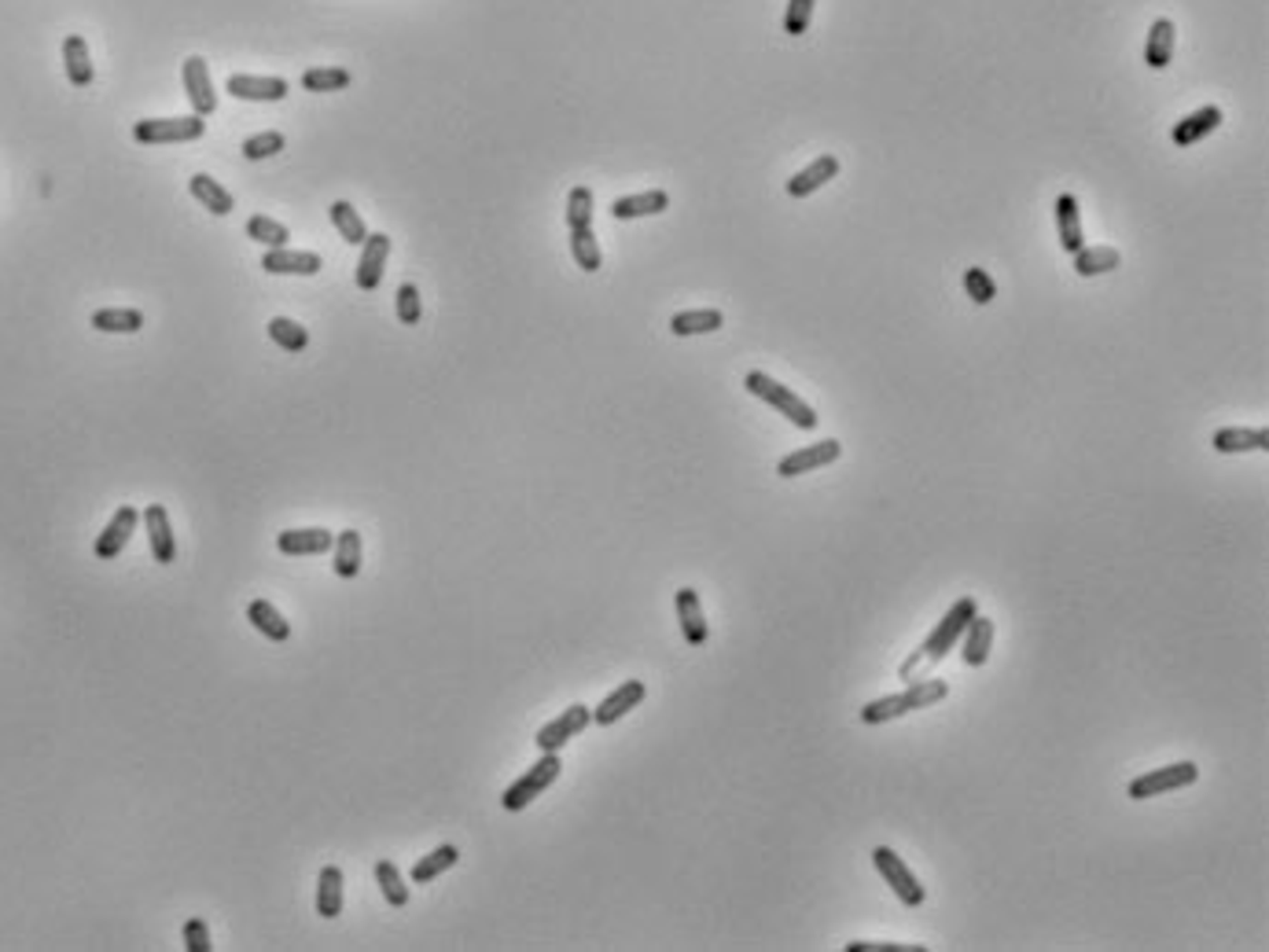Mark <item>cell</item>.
Segmentation results:
<instances>
[{"label":"cell","mask_w":1269,"mask_h":952,"mask_svg":"<svg viewBox=\"0 0 1269 952\" xmlns=\"http://www.w3.org/2000/svg\"><path fill=\"white\" fill-rule=\"evenodd\" d=\"M975 615H979V599H975V596H961V599H957V604H953L950 611L943 615V622H939V626H934L931 633H927V640H923V644L916 647V651L909 654V658H905L902 670H898V677H902L905 684L920 681V677L927 674L931 665H939L946 658V654H950L953 647H957V640L964 636V629H968V622Z\"/></svg>","instance_id":"1"},{"label":"cell","mask_w":1269,"mask_h":952,"mask_svg":"<svg viewBox=\"0 0 1269 952\" xmlns=\"http://www.w3.org/2000/svg\"><path fill=\"white\" fill-rule=\"evenodd\" d=\"M950 695V684L946 681H934V677H920V681L905 684V692L898 695H884V699H872L861 706V724H884V721H898L905 713L913 710H927L934 702H943Z\"/></svg>","instance_id":"2"},{"label":"cell","mask_w":1269,"mask_h":952,"mask_svg":"<svg viewBox=\"0 0 1269 952\" xmlns=\"http://www.w3.org/2000/svg\"><path fill=\"white\" fill-rule=\"evenodd\" d=\"M743 386H747L754 397H762L766 404H773V408H777L784 420H791L798 431H818L821 416L813 412V404L802 401L791 386L777 383V379L766 376V372H747V376H743Z\"/></svg>","instance_id":"3"},{"label":"cell","mask_w":1269,"mask_h":952,"mask_svg":"<svg viewBox=\"0 0 1269 952\" xmlns=\"http://www.w3.org/2000/svg\"><path fill=\"white\" fill-rule=\"evenodd\" d=\"M559 772H563V761H559V754L556 751L541 754V758L534 761V765H530V769L523 772V776L516 779V783H511V787L504 790V795H500V806L508 809V813H520V809H527L530 802L541 799V795H545V790L552 787V783H556Z\"/></svg>","instance_id":"4"},{"label":"cell","mask_w":1269,"mask_h":952,"mask_svg":"<svg viewBox=\"0 0 1269 952\" xmlns=\"http://www.w3.org/2000/svg\"><path fill=\"white\" fill-rule=\"evenodd\" d=\"M1196 779H1200V765H1196V761H1173V765L1148 769L1137 779H1130L1126 795L1134 802H1148V799H1159V795H1170V790L1193 787Z\"/></svg>","instance_id":"5"},{"label":"cell","mask_w":1269,"mask_h":952,"mask_svg":"<svg viewBox=\"0 0 1269 952\" xmlns=\"http://www.w3.org/2000/svg\"><path fill=\"white\" fill-rule=\"evenodd\" d=\"M206 133V122L199 115L184 118H144L133 126L136 144H188Z\"/></svg>","instance_id":"6"},{"label":"cell","mask_w":1269,"mask_h":952,"mask_svg":"<svg viewBox=\"0 0 1269 952\" xmlns=\"http://www.w3.org/2000/svg\"><path fill=\"white\" fill-rule=\"evenodd\" d=\"M872 865H875V872L884 876V883L891 886V890H895L898 901L909 904V908H920L923 897H927V894H923L920 879L913 876V868L905 865V861L895 853V849H891V846H875L872 849Z\"/></svg>","instance_id":"7"},{"label":"cell","mask_w":1269,"mask_h":952,"mask_svg":"<svg viewBox=\"0 0 1269 952\" xmlns=\"http://www.w3.org/2000/svg\"><path fill=\"white\" fill-rule=\"evenodd\" d=\"M589 721H593V710H589V706H582V702H575V706H567V710L559 713L556 721L541 724L538 736H534V743H538L541 754H548V751L559 754L570 740H578V736H582V732L589 728Z\"/></svg>","instance_id":"8"},{"label":"cell","mask_w":1269,"mask_h":952,"mask_svg":"<svg viewBox=\"0 0 1269 952\" xmlns=\"http://www.w3.org/2000/svg\"><path fill=\"white\" fill-rule=\"evenodd\" d=\"M839 456H843V445H839L836 438H825V442L802 445V449L788 452V456L777 463V474L780 479H798V474L821 471L828 463H836Z\"/></svg>","instance_id":"9"},{"label":"cell","mask_w":1269,"mask_h":952,"mask_svg":"<svg viewBox=\"0 0 1269 952\" xmlns=\"http://www.w3.org/2000/svg\"><path fill=\"white\" fill-rule=\"evenodd\" d=\"M184 92H188V104L199 118H210L218 111V92H214V81H210V70H206V59L199 56H188L184 59Z\"/></svg>","instance_id":"10"},{"label":"cell","mask_w":1269,"mask_h":952,"mask_svg":"<svg viewBox=\"0 0 1269 952\" xmlns=\"http://www.w3.org/2000/svg\"><path fill=\"white\" fill-rule=\"evenodd\" d=\"M136 522H140V511L133 508V504H122V508L115 511V515H111V522H107L104 526V533H100L97 537V545H93V552H97V559H118L125 552V545H129V537H133L136 533Z\"/></svg>","instance_id":"11"},{"label":"cell","mask_w":1269,"mask_h":952,"mask_svg":"<svg viewBox=\"0 0 1269 952\" xmlns=\"http://www.w3.org/2000/svg\"><path fill=\"white\" fill-rule=\"evenodd\" d=\"M140 519H144V526H147V545H152L155 563H163V567L177 563V537H174V526H170V515H166L163 504H147V508L140 511Z\"/></svg>","instance_id":"12"},{"label":"cell","mask_w":1269,"mask_h":952,"mask_svg":"<svg viewBox=\"0 0 1269 952\" xmlns=\"http://www.w3.org/2000/svg\"><path fill=\"white\" fill-rule=\"evenodd\" d=\"M261 269L273 276H317L324 269L320 254L313 251H291V247H273L261 254Z\"/></svg>","instance_id":"13"},{"label":"cell","mask_w":1269,"mask_h":952,"mask_svg":"<svg viewBox=\"0 0 1269 952\" xmlns=\"http://www.w3.org/2000/svg\"><path fill=\"white\" fill-rule=\"evenodd\" d=\"M390 258V236L383 232H372L365 243H361V261H357V288L361 291H375L383 283V265Z\"/></svg>","instance_id":"14"},{"label":"cell","mask_w":1269,"mask_h":952,"mask_svg":"<svg viewBox=\"0 0 1269 952\" xmlns=\"http://www.w3.org/2000/svg\"><path fill=\"white\" fill-rule=\"evenodd\" d=\"M229 97L236 100H254V104H277L291 92V85L284 77H254V74H232L225 81Z\"/></svg>","instance_id":"15"},{"label":"cell","mask_w":1269,"mask_h":952,"mask_svg":"<svg viewBox=\"0 0 1269 952\" xmlns=\"http://www.w3.org/2000/svg\"><path fill=\"white\" fill-rule=\"evenodd\" d=\"M645 695H648V684L645 681H625V684H618L615 692L607 695V699L600 702L597 710H593V721L604 724V728H607V724L622 721L625 713L637 710V706L645 702Z\"/></svg>","instance_id":"16"},{"label":"cell","mask_w":1269,"mask_h":952,"mask_svg":"<svg viewBox=\"0 0 1269 952\" xmlns=\"http://www.w3.org/2000/svg\"><path fill=\"white\" fill-rule=\"evenodd\" d=\"M673 607H677V622H681L684 640H688L692 647L707 644V636H711V626H707V615H703L700 592H696V588H677V596H673Z\"/></svg>","instance_id":"17"},{"label":"cell","mask_w":1269,"mask_h":952,"mask_svg":"<svg viewBox=\"0 0 1269 952\" xmlns=\"http://www.w3.org/2000/svg\"><path fill=\"white\" fill-rule=\"evenodd\" d=\"M836 174H839V158H836V154H818V158H813V163H809L806 170H798V174L791 177V181L784 184V188H788L791 199H806V195L821 192V188H825L828 181H836Z\"/></svg>","instance_id":"18"},{"label":"cell","mask_w":1269,"mask_h":952,"mask_svg":"<svg viewBox=\"0 0 1269 952\" xmlns=\"http://www.w3.org/2000/svg\"><path fill=\"white\" fill-rule=\"evenodd\" d=\"M1214 452L1232 456V452H1266L1269 449V431L1266 427H1221L1211 438Z\"/></svg>","instance_id":"19"},{"label":"cell","mask_w":1269,"mask_h":952,"mask_svg":"<svg viewBox=\"0 0 1269 952\" xmlns=\"http://www.w3.org/2000/svg\"><path fill=\"white\" fill-rule=\"evenodd\" d=\"M277 549L284 556H324L336 549V533L313 526V529H284L277 537Z\"/></svg>","instance_id":"20"},{"label":"cell","mask_w":1269,"mask_h":952,"mask_svg":"<svg viewBox=\"0 0 1269 952\" xmlns=\"http://www.w3.org/2000/svg\"><path fill=\"white\" fill-rule=\"evenodd\" d=\"M961 658H964V665H971V670H979V665H986V658H990V647H993V618H986V615H975L968 622V629H964V636H961Z\"/></svg>","instance_id":"21"},{"label":"cell","mask_w":1269,"mask_h":952,"mask_svg":"<svg viewBox=\"0 0 1269 952\" xmlns=\"http://www.w3.org/2000/svg\"><path fill=\"white\" fill-rule=\"evenodd\" d=\"M670 210V195L663 188H652V192H641V195H622V199L611 202V217L615 221H633V217H652V213H663Z\"/></svg>","instance_id":"22"},{"label":"cell","mask_w":1269,"mask_h":952,"mask_svg":"<svg viewBox=\"0 0 1269 952\" xmlns=\"http://www.w3.org/2000/svg\"><path fill=\"white\" fill-rule=\"evenodd\" d=\"M1052 210H1056L1060 247H1064L1068 254L1082 251V247H1086V232H1082V210H1078V199H1075V195L1064 192L1056 199V206H1052Z\"/></svg>","instance_id":"23"},{"label":"cell","mask_w":1269,"mask_h":952,"mask_svg":"<svg viewBox=\"0 0 1269 952\" xmlns=\"http://www.w3.org/2000/svg\"><path fill=\"white\" fill-rule=\"evenodd\" d=\"M1221 126V107H1200V111H1193V115L1189 118H1182V122H1177V126H1173V144L1177 147H1193V144H1200L1203 136H1211L1214 129Z\"/></svg>","instance_id":"24"},{"label":"cell","mask_w":1269,"mask_h":952,"mask_svg":"<svg viewBox=\"0 0 1269 952\" xmlns=\"http://www.w3.org/2000/svg\"><path fill=\"white\" fill-rule=\"evenodd\" d=\"M63 67H67L70 85H77V88H88V85H93V77H97V70H93V59H88V45H85V38H77V34H70V38L63 41Z\"/></svg>","instance_id":"25"},{"label":"cell","mask_w":1269,"mask_h":952,"mask_svg":"<svg viewBox=\"0 0 1269 952\" xmlns=\"http://www.w3.org/2000/svg\"><path fill=\"white\" fill-rule=\"evenodd\" d=\"M247 622L258 629L265 640H273V644H284L291 636V626L284 622V615H280L269 599H254V604L247 607Z\"/></svg>","instance_id":"26"},{"label":"cell","mask_w":1269,"mask_h":952,"mask_svg":"<svg viewBox=\"0 0 1269 952\" xmlns=\"http://www.w3.org/2000/svg\"><path fill=\"white\" fill-rule=\"evenodd\" d=\"M339 912H343V868L324 865L317 879V915L336 919Z\"/></svg>","instance_id":"27"},{"label":"cell","mask_w":1269,"mask_h":952,"mask_svg":"<svg viewBox=\"0 0 1269 952\" xmlns=\"http://www.w3.org/2000/svg\"><path fill=\"white\" fill-rule=\"evenodd\" d=\"M722 324H725L722 309H688V313H673L670 317V331L677 338L707 335V331H718Z\"/></svg>","instance_id":"28"},{"label":"cell","mask_w":1269,"mask_h":952,"mask_svg":"<svg viewBox=\"0 0 1269 952\" xmlns=\"http://www.w3.org/2000/svg\"><path fill=\"white\" fill-rule=\"evenodd\" d=\"M188 192H192L210 213H218V217H229V213L236 210V199H232V195L225 192V184H218L210 174H195L192 181H188Z\"/></svg>","instance_id":"29"},{"label":"cell","mask_w":1269,"mask_h":952,"mask_svg":"<svg viewBox=\"0 0 1269 952\" xmlns=\"http://www.w3.org/2000/svg\"><path fill=\"white\" fill-rule=\"evenodd\" d=\"M457 861H461V849L452 846V842H445V846H438V849H431L427 856H420V861L413 865V872H409V879L420 883V886L431 883V879H438L442 872L457 868Z\"/></svg>","instance_id":"30"},{"label":"cell","mask_w":1269,"mask_h":952,"mask_svg":"<svg viewBox=\"0 0 1269 952\" xmlns=\"http://www.w3.org/2000/svg\"><path fill=\"white\" fill-rule=\"evenodd\" d=\"M1173 22L1170 19H1155L1152 29H1148V45H1145V63L1152 70H1163L1170 67V56H1173Z\"/></svg>","instance_id":"31"},{"label":"cell","mask_w":1269,"mask_h":952,"mask_svg":"<svg viewBox=\"0 0 1269 952\" xmlns=\"http://www.w3.org/2000/svg\"><path fill=\"white\" fill-rule=\"evenodd\" d=\"M93 327L107 331V335H133V331L144 327V313L140 309H97Z\"/></svg>","instance_id":"32"},{"label":"cell","mask_w":1269,"mask_h":952,"mask_svg":"<svg viewBox=\"0 0 1269 952\" xmlns=\"http://www.w3.org/2000/svg\"><path fill=\"white\" fill-rule=\"evenodd\" d=\"M1123 254L1115 247H1082L1075 251V272L1078 276H1104V272L1119 269Z\"/></svg>","instance_id":"33"},{"label":"cell","mask_w":1269,"mask_h":952,"mask_svg":"<svg viewBox=\"0 0 1269 952\" xmlns=\"http://www.w3.org/2000/svg\"><path fill=\"white\" fill-rule=\"evenodd\" d=\"M327 213H331V225H336V232L343 236V243H365L368 240L365 217H361V213H357L347 199H336L331 206H327Z\"/></svg>","instance_id":"34"},{"label":"cell","mask_w":1269,"mask_h":952,"mask_svg":"<svg viewBox=\"0 0 1269 952\" xmlns=\"http://www.w3.org/2000/svg\"><path fill=\"white\" fill-rule=\"evenodd\" d=\"M361 552H365L361 533H357V529H343L336 537V574L347 577V581L361 574Z\"/></svg>","instance_id":"35"},{"label":"cell","mask_w":1269,"mask_h":952,"mask_svg":"<svg viewBox=\"0 0 1269 952\" xmlns=\"http://www.w3.org/2000/svg\"><path fill=\"white\" fill-rule=\"evenodd\" d=\"M570 254H575L578 269L600 272L604 254H600V243H597V236H593V225H589V229H570Z\"/></svg>","instance_id":"36"},{"label":"cell","mask_w":1269,"mask_h":952,"mask_svg":"<svg viewBox=\"0 0 1269 952\" xmlns=\"http://www.w3.org/2000/svg\"><path fill=\"white\" fill-rule=\"evenodd\" d=\"M269 338L277 342L280 350H288V354H302L309 346V331L299 324V320H288V317H273L269 320Z\"/></svg>","instance_id":"37"},{"label":"cell","mask_w":1269,"mask_h":952,"mask_svg":"<svg viewBox=\"0 0 1269 952\" xmlns=\"http://www.w3.org/2000/svg\"><path fill=\"white\" fill-rule=\"evenodd\" d=\"M247 236L254 243H261L265 251H273V247H288V240H291L288 225L273 221V217H265V213H254V217H250V221H247Z\"/></svg>","instance_id":"38"},{"label":"cell","mask_w":1269,"mask_h":952,"mask_svg":"<svg viewBox=\"0 0 1269 952\" xmlns=\"http://www.w3.org/2000/svg\"><path fill=\"white\" fill-rule=\"evenodd\" d=\"M375 879H379V890H383L386 904H395V908H405V904H409V886H405L395 861H379V865H375Z\"/></svg>","instance_id":"39"},{"label":"cell","mask_w":1269,"mask_h":952,"mask_svg":"<svg viewBox=\"0 0 1269 952\" xmlns=\"http://www.w3.org/2000/svg\"><path fill=\"white\" fill-rule=\"evenodd\" d=\"M350 85V70L343 67H313L302 74V88L306 92H343Z\"/></svg>","instance_id":"40"},{"label":"cell","mask_w":1269,"mask_h":952,"mask_svg":"<svg viewBox=\"0 0 1269 952\" xmlns=\"http://www.w3.org/2000/svg\"><path fill=\"white\" fill-rule=\"evenodd\" d=\"M964 291H968V299L975 302V306H990V302L998 299V283H993V276L986 269H975V265L964 269Z\"/></svg>","instance_id":"41"},{"label":"cell","mask_w":1269,"mask_h":952,"mask_svg":"<svg viewBox=\"0 0 1269 952\" xmlns=\"http://www.w3.org/2000/svg\"><path fill=\"white\" fill-rule=\"evenodd\" d=\"M567 225H570V229H589V225H593V192H589L586 184L570 188V195H567Z\"/></svg>","instance_id":"42"},{"label":"cell","mask_w":1269,"mask_h":952,"mask_svg":"<svg viewBox=\"0 0 1269 952\" xmlns=\"http://www.w3.org/2000/svg\"><path fill=\"white\" fill-rule=\"evenodd\" d=\"M277 151H284V133H277V129H265V133H254L250 140H243V154H247L250 163L273 158Z\"/></svg>","instance_id":"43"},{"label":"cell","mask_w":1269,"mask_h":952,"mask_svg":"<svg viewBox=\"0 0 1269 952\" xmlns=\"http://www.w3.org/2000/svg\"><path fill=\"white\" fill-rule=\"evenodd\" d=\"M395 299H398V320H402L405 327H416V324H420V317H423L420 288H416V283H402Z\"/></svg>","instance_id":"44"},{"label":"cell","mask_w":1269,"mask_h":952,"mask_svg":"<svg viewBox=\"0 0 1269 952\" xmlns=\"http://www.w3.org/2000/svg\"><path fill=\"white\" fill-rule=\"evenodd\" d=\"M813 4H818V0H788V11H784V34L802 38L806 26H809V19H813Z\"/></svg>","instance_id":"45"},{"label":"cell","mask_w":1269,"mask_h":952,"mask_svg":"<svg viewBox=\"0 0 1269 952\" xmlns=\"http://www.w3.org/2000/svg\"><path fill=\"white\" fill-rule=\"evenodd\" d=\"M184 949L188 952H210L214 945H210V931H206V924H202V919H188V924H184Z\"/></svg>","instance_id":"46"},{"label":"cell","mask_w":1269,"mask_h":952,"mask_svg":"<svg viewBox=\"0 0 1269 952\" xmlns=\"http://www.w3.org/2000/svg\"><path fill=\"white\" fill-rule=\"evenodd\" d=\"M846 952H927V945H902V942H850Z\"/></svg>","instance_id":"47"}]
</instances>
